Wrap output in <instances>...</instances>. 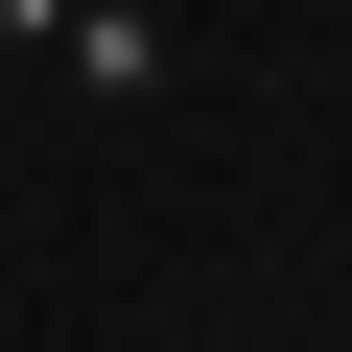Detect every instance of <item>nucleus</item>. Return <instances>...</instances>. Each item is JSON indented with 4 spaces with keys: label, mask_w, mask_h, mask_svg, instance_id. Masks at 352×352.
Instances as JSON below:
<instances>
[{
    "label": "nucleus",
    "mask_w": 352,
    "mask_h": 352,
    "mask_svg": "<svg viewBox=\"0 0 352 352\" xmlns=\"http://www.w3.org/2000/svg\"><path fill=\"white\" fill-rule=\"evenodd\" d=\"M0 47H24L47 94H94V118H141L164 71H188V47H164V0H0Z\"/></svg>",
    "instance_id": "nucleus-1"
}]
</instances>
